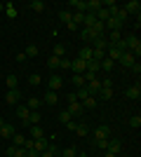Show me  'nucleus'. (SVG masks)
I'll use <instances>...</instances> for the list:
<instances>
[{
  "instance_id": "f257e3e1",
  "label": "nucleus",
  "mask_w": 141,
  "mask_h": 157,
  "mask_svg": "<svg viewBox=\"0 0 141 157\" xmlns=\"http://www.w3.org/2000/svg\"><path fill=\"white\" fill-rule=\"evenodd\" d=\"M66 110L71 113L73 117H80V115H82V110H85V108H82V103L75 98V94H68V108H66Z\"/></svg>"
},
{
  "instance_id": "f03ea898",
  "label": "nucleus",
  "mask_w": 141,
  "mask_h": 157,
  "mask_svg": "<svg viewBox=\"0 0 141 157\" xmlns=\"http://www.w3.org/2000/svg\"><path fill=\"white\" fill-rule=\"evenodd\" d=\"M71 71H73V75H82V73L87 71V61H82V59L71 61Z\"/></svg>"
},
{
  "instance_id": "7ed1b4c3",
  "label": "nucleus",
  "mask_w": 141,
  "mask_h": 157,
  "mask_svg": "<svg viewBox=\"0 0 141 157\" xmlns=\"http://www.w3.org/2000/svg\"><path fill=\"white\" fill-rule=\"evenodd\" d=\"M122 10H125V12H127V14H136V17H139L141 2H139V0H129L127 5H122Z\"/></svg>"
},
{
  "instance_id": "20e7f679",
  "label": "nucleus",
  "mask_w": 141,
  "mask_h": 157,
  "mask_svg": "<svg viewBox=\"0 0 141 157\" xmlns=\"http://www.w3.org/2000/svg\"><path fill=\"white\" fill-rule=\"evenodd\" d=\"M118 63H122V66H127V68H132V66L136 63V56H134L132 52H125L120 59H118Z\"/></svg>"
},
{
  "instance_id": "39448f33",
  "label": "nucleus",
  "mask_w": 141,
  "mask_h": 157,
  "mask_svg": "<svg viewBox=\"0 0 141 157\" xmlns=\"http://www.w3.org/2000/svg\"><path fill=\"white\" fill-rule=\"evenodd\" d=\"M127 98H132V101H139L141 98V87H139V82H136V85H132V87H127Z\"/></svg>"
},
{
  "instance_id": "423d86ee",
  "label": "nucleus",
  "mask_w": 141,
  "mask_h": 157,
  "mask_svg": "<svg viewBox=\"0 0 141 157\" xmlns=\"http://www.w3.org/2000/svg\"><path fill=\"white\" fill-rule=\"evenodd\" d=\"M61 85H64V78H61V75H52V78H49V92H59Z\"/></svg>"
},
{
  "instance_id": "0eeeda50",
  "label": "nucleus",
  "mask_w": 141,
  "mask_h": 157,
  "mask_svg": "<svg viewBox=\"0 0 141 157\" xmlns=\"http://www.w3.org/2000/svg\"><path fill=\"white\" fill-rule=\"evenodd\" d=\"M122 148V143L118 141V138H108V145H106V152H113V155H118Z\"/></svg>"
},
{
  "instance_id": "6e6552de",
  "label": "nucleus",
  "mask_w": 141,
  "mask_h": 157,
  "mask_svg": "<svg viewBox=\"0 0 141 157\" xmlns=\"http://www.w3.org/2000/svg\"><path fill=\"white\" fill-rule=\"evenodd\" d=\"M108 136H111V127L101 124V127H96V129H94V138H108Z\"/></svg>"
},
{
  "instance_id": "1a4fd4ad",
  "label": "nucleus",
  "mask_w": 141,
  "mask_h": 157,
  "mask_svg": "<svg viewBox=\"0 0 141 157\" xmlns=\"http://www.w3.org/2000/svg\"><path fill=\"white\" fill-rule=\"evenodd\" d=\"M19 98H21V92H19V89H10V92L5 94V103H17Z\"/></svg>"
},
{
  "instance_id": "9d476101",
  "label": "nucleus",
  "mask_w": 141,
  "mask_h": 157,
  "mask_svg": "<svg viewBox=\"0 0 141 157\" xmlns=\"http://www.w3.org/2000/svg\"><path fill=\"white\" fill-rule=\"evenodd\" d=\"M92 49H104V52H106L108 49V40L106 38H94L92 40Z\"/></svg>"
},
{
  "instance_id": "9b49d317",
  "label": "nucleus",
  "mask_w": 141,
  "mask_h": 157,
  "mask_svg": "<svg viewBox=\"0 0 141 157\" xmlns=\"http://www.w3.org/2000/svg\"><path fill=\"white\" fill-rule=\"evenodd\" d=\"M14 134H17V129H14L12 124H2V127H0V136H2V138H12Z\"/></svg>"
},
{
  "instance_id": "f8f14e48",
  "label": "nucleus",
  "mask_w": 141,
  "mask_h": 157,
  "mask_svg": "<svg viewBox=\"0 0 141 157\" xmlns=\"http://www.w3.org/2000/svg\"><path fill=\"white\" fill-rule=\"evenodd\" d=\"M99 66H101V71H106V73H111L115 68V61L113 59H108V56H104V59L99 61Z\"/></svg>"
},
{
  "instance_id": "ddd939ff",
  "label": "nucleus",
  "mask_w": 141,
  "mask_h": 157,
  "mask_svg": "<svg viewBox=\"0 0 141 157\" xmlns=\"http://www.w3.org/2000/svg\"><path fill=\"white\" fill-rule=\"evenodd\" d=\"M89 31L94 33V38H104V33H106V26H104L101 21H96V24H94V26L89 28Z\"/></svg>"
},
{
  "instance_id": "4468645a",
  "label": "nucleus",
  "mask_w": 141,
  "mask_h": 157,
  "mask_svg": "<svg viewBox=\"0 0 141 157\" xmlns=\"http://www.w3.org/2000/svg\"><path fill=\"white\" fill-rule=\"evenodd\" d=\"M104 26H106V31H120L122 28V24L118 19H115V17H111V19L106 21V24H104Z\"/></svg>"
},
{
  "instance_id": "2eb2a0df",
  "label": "nucleus",
  "mask_w": 141,
  "mask_h": 157,
  "mask_svg": "<svg viewBox=\"0 0 141 157\" xmlns=\"http://www.w3.org/2000/svg\"><path fill=\"white\" fill-rule=\"evenodd\" d=\"M47 145H49V141H47V138H35L33 150H38V152H45V150H47Z\"/></svg>"
},
{
  "instance_id": "dca6fc26",
  "label": "nucleus",
  "mask_w": 141,
  "mask_h": 157,
  "mask_svg": "<svg viewBox=\"0 0 141 157\" xmlns=\"http://www.w3.org/2000/svg\"><path fill=\"white\" fill-rule=\"evenodd\" d=\"M94 24H96V14H94V12H87V14H85V21H82V26H85V28H92Z\"/></svg>"
},
{
  "instance_id": "f3484780",
  "label": "nucleus",
  "mask_w": 141,
  "mask_h": 157,
  "mask_svg": "<svg viewBox=\"0 0 141 157\" xmlns=\"http://www.w3.org/2000/svg\"><path fill=\"white\" fill-rule=\"evenodd\" d=\"M38 122H40V113H38V110H31V115H28V120L24 122V124L33 127V124H38Z\"/></svg>"
},
{
  "instance_id": "a211bd4d",
  "label": "nucleus",
  "mask_w": 141,
  "mask_h": 157,
  "mask_svg": "<svg viewBox=\"0 0 141 157\" xmlns=\"http://www.w3.org/2000/svg\"><path fill=\"white\" fill-rule=\"evenodd\" d=\"M78 59H82V61H92V47H80Z\"/></svg>"
},
{
  "instance_id": "6ab92c4d",
  "label": "nucleus",
  "mask_w": 141,
  "mask_h": 157,
  "mask_svg": "<svg viewBox=\"0 0 141 157\" xmlns=\"http://www.w3.org/2000/svg\"><path fill=\"white\" fill-rule=\"evenodd\" d=\"M42 101H45L47 105H57V101H59V96H57V92H47Z\"/></svg>"
},
{
  "instance_id": "aec40b11",
  "label": "nucleus",
  "mask_w": 141,
  "mask_h": 157,
  "mask_svg": "<svg viewBox=\"0 0 141 157\" xmlns=\"http://www.w3.org/2000/svg\"><path fill=\"white\" fill-rule=\"evenodd\" d=\"M113 17H115V19H118V21H120V24H125V21L129 19V14L125 12L122 7H118V10H115V14H113Z\"/></svg>"
},
{
  "instance_id": "412c9836",
  "label": "nucleus",
  "mask_w": 141,
  "mask_h": 157,
  "mask_svg": "<svg viewBox=\"0 0 141 157\" xmlns=\"http://www.w3.org/2000/svg\"><path fill=\"white\" fill-rule=\"evenodd\" d=\"M17 115H19V120H24V122H26V120H28V115H31V110H28V108H26V103L17 108Z\"/></svg>"
},
{
  "instance_id": "4be33fe9",
  "label": "nucleus",
  "mask_w": 141,
  "mask_h": 157,
  "mask_svg": "<svg viewBox=\"0 0 141 157\" xmlns=\"http://www.w3.org/2000/svg\"><path fill=\"white\" fill-rule=\"evenodd\" d=\"M80 40H82V42H92V40H94V33L89 31V28H82V31H80Z\"/></svg>"
},
{
  "instance_id": "5701e85b",
  "label": "nucleus",
  "mask_w": 141,
  "mask_h": 157,
  "mask_svg": "<svg viewBox=\"0 0 141 157\" xmlns=\"http://www.w3.org/2000/svg\"><path fill=\"white\" fill-rule=\"evenodd\" d=\"M99 71H101V66H99V61H87V73H94V75H99Z\"/></svg>"
},
{
  "instance_id": "b1692460",
  "label": "nucleus",
  "mask_w": 141,
  "mask_h": 157,
  "mask_svg": "<svg viewBox=\"0 0 141 157\" xmlns=\"http://www.w3.org/2000/svg\"><path fill=\"white\" fill-rule=\"evenodd\" d=\"M31 138H45V134H42V127H40V124H33V127H31Z\"/></svg>"
},
{
  "instance_id": "393cba45",
  "label": "nucleus",
  "mask_w": 141,
  "mask_h": 157,
  "mask_svg": "<svg viewBox=\"0 0 141 157\" xmlns=\"http://www.w3.org/2000/svg\"><path fill=\"white\" fill-rule=\"evenodd\" d=\"M40 103H42V101H40V98H28V101H26V108H28V110H38V108H40Z\"/></svg>"
},
{
  "instance_id": "a878e982",
  "label": "nucleus",
  "mask_w": 141,
  "mask_h": 157,
  "mask_svg": "<svg viewBox=\"0 0 141 157\" xmlns=\"http://www.w3.org/2000/svg\"><path fill=\"white\" fill-rule=\"evenodd\" d=\"M71 5L78 7V12H80V14H87V2H85V0H73Z\"/></svg>"
},
{
  "instance_id": "bb28decb",
  "label": "nucleus",
  "mask_w": 141,
  "mask_h": 157,
  "mask_svg": "<svg viewBox=\"0 0 141 157\" xmlns=\"http://www.w3.org/2000/svg\"><path fill=\"white\" fill-rule=\"evenodd\" d=\"M28 7H31V10H33V12H45V2H42V0H33V2H31V5H28Z\"/></svg>"
},
{
  "instance_id": "cd10ccee",
  "label": "nucleus",
  "mask_w": 141,
  "mask_h": 157,
  "mask_svg": "<svg viewBox=\"0 0 141 157\" xmlns=\"http://www.w3.org/2000/svg\"><path fill=\"white\" fill-rule=\"evenodd\" d=\"M38 52H40V49H38L35 45H28L24 54H26V59H35V56H38Z\"/></svg>"
},
{
  "instance_id": "c85d7f7f",
  "label": "nucleus",
  "mask_w": 141,
  "mask_h": 157,
  "mask_svg": "<svg viewBox=\"0 0 141 157\" xmlns=\"http://www.w3.org/2000/svg\"><path fill=\"white\" fill-rule=\"evenodd\" d=\"M118 40H122L120 31H111V33H108V45H115Z\"/></svg>"
},
{
  "instance_id": "c756f323",
  "label": "nucleus",
  "mask_w": 141,
  "mask_h": 157,
  "mask_svg": "<svg viewBox=\"0 0 141 157\" xmlns=\"http://www.w3.org/2000/svg\"><path fill=\"white\" fill-rule=\"evenodd\" d=\"M5 85L10 87V89H17V85H19V80H17V75H7V78H5Z\"/></svg>"
},
{
  "instance_id": "7c9ffc66",
  "label": "nucleus",
  "mask_w": 141,
  "mask_h": 157,
  "mask_svg": "<svg viewBox=\"0 0 141 157\" xmlns=\"http://www.w3.org/2000/svg\"><path fill=\"white\" fill-rule=\"evenodd\" d=\"M47 66H49L52 71H57V68H61V59H57V56H49V59H47Z\"/></svg>"
},
{
  "instance_id": "2f4dec72",
  "label": "nucleus",
  "mask_w": 141,
  "mask_h": 157,
  "mask_svg": "<svg viewBox=\"0 0 141 157\" xmlns=\"http://www.w3.org/2000/svg\"><path fill=\"white\" fill-rule=\"evenodd\" d=\"M40 82H42V78L38 75V73H33V75H28V85H31V87H38Z\"/></svg>"
},
{
  "instance_id": "473e14b6",
  "label": "nucleus",
  "mask_w": 141,
  "mask_h": 157,
  "mask_svg": "<svg viewBox=\"0 0 141 157\" xmlns=\"http://www.w3.org/2000/svg\"><path fill=\"white\" fill-rule=\"evenodd\" d=\"M71 21H73L75 26H82V21H85V14H80V12L71 14Z\"/></svg>"
},
{
  "instance_id": "72a5a7b5",
  "label": "nucleus",
  "mask_w": 141,
  "mask_h": 157,
  "mask_svg": "<svg viewBox=\"0 0 141 157\" xmlns=\"http://www.w3.org/2000/svg\"><path fill=\"white\" fill-rule=\"evenodd\" d=\"M96 101H99L96 96H89V98H85V101H82V108H96Z\"/></svg>"
},
{
  "instance_id": "f704fd0d",
  "label": "nucleus",
  "mask_w": 141,
  "mask_h": 157,
  "mask_svg": "<svg viewBox=\"0 0 141 157\" xmlns=\"http://www.w3.org/2000/svg\"><path fill=\"white\" fill-rule=\"evenodd\" d=\"M24 141H26V138L21 136V134H14L12 136V145H17V148H24Z\"/></svg>"
},
{
  "instance_id": "c9c22d12",
  "label": "nucleus",
  "mask_w": 141,
  "mask_h": 157,
  "mask_svg": "<svg viewBox=\"0 0 141 157\" xmlns=\"http://www.w3.org/2000/svg\"><path fill=\"white\" fill-rule=\"evenodd\" d=\"M64 54H66V47H64V45H57V47H54V54H52V56H57V59H64Z\"/></svg>"
},
{
  "instance_id": "e433bc0d",
  "label": "nucleus",
  "mask_w": 141,
  "mask_h": 157,
  "mask_svg": "<svg viewBox=\"0 0 141 157\" xmlns=\"http://www.w3.org/2000/svg\"><path fill=\"white\" fill-rule=\"evenodd\" d=\"M92 143L96 145V148H99V150H106V145H108V138H94Z\"/></svg>"
},
{
  "instance_id": "4c0bfd02",
  "label": "nucleus",
  "mask_w": 141,
  "mask_h": 157,
  "mask_svg": "<svg viewBox=\"0 0 141 157\" xmlns=\"http://www.w3.org/2000/svg\"><path fill=\"white\" fill-rule=\"evenodd\" d=\"M5 10H7V17H10V19H17V7H14L12 2H7Z\"/></svg>"
},
{
  "instance_id": "58836bf2",
  "label": "nucleus",
  "mask_w": 141,
  "mask_h": 157,
  "mask_svg": "<svg viewBox=\"0 0 141 157\" xmlns=\"http://www.w3.org/2000/svg\"><path fill=\"white\" fill-rule=\"evenodd\" d=\"M75 134H78V136H87V134H89V127L87 124H78V127H75Z\"/></svg>"
},
{
  "instance_id": "ea45409f",
  "label": "nucleus",
  "mask_w": 141,
  "mask_h": 157,
  "mask_svg": "<svg viewBox=\"0 0 141 157\" xmlns=\"http://www.w3.org/2000/svg\"><path fill=\"white\" fill-rule=\"evenodd\" d=\"M59 21L61 24H68V21H71V12H68V10H61L59 12Z\"/></svg>"
},
{
  "instance_id": "a19ab883",
  "label": "nucleus",
  "mask_w": 141,
  "mask_h": 157,
  "mask_svg": "<svg viewBox=\"0 0 141 157\" xmlns=\"http://www.w3.org/2000/svg\"><path fill=\"white\" fill-rule=\"evenodd\" d=\"M59 120L64 122V124H66V122H71V120H73V115H71L68 110H61V113H59Z\"/></svg>"
},
{
  "instance_id": "79ce46f5",
  "label": "nucleus",
  "mask_w": 141,
  "mask_h": 157,
  "mask_svg": "<svg viewBox=\"0 0 141 157\" xmlns=\"http://www.w3.org/2000/svg\"><path fill=\"white\" fill-rule=\"evenodd\" d=\"M99 98H104V101L113 98V89H101V92H99Z\"/></svg>"
},
{
  "instance_id": "37998d69",
  "label": "nucleus",
  "mask_w": 141,
  "mask_h": 157,
  "mask_svg": "<svg viewBox=\"0 0 141 157\" xmlns=\"http://www.w3.org/2000/svg\"><path fill=\"white\" fill-rule=\"evenodd\" d=\"M61 157H78V150H75L73 145H71V148H66V150L61 152Z\"/></svg>"
},
{
  "instance_id": "c03bdc74",
  "label": "nucleus",
  "mask_w": 141,
  "mask_h": 157,
  "mask_svg": "<svg viewBox=\"0 0 141 157\" xmlns=\"http://www.w3.org/2000/svg\"><path fill=\"white\" fill-rule=\"evenodd\" d=\"M129 127H132V129H139V127H141V117H139V115H134V117L129 120Z\"/></svg>"
},
{
  "instance_id": "a18cd8bd",
  "label": "nucleus",
  "mask_w": 141,
  "mask_h": 157,
  "mask_svg": "<svg viewBox=\"0 0 141 157\" xmlns=\"http://www.w3.org/2000/svg\"><path fill=\"white\" fill-rule=\"evenodd\" d=\"M113 47H115V49H120V52H129V49H127V42H125V40H118Z\"/></svg>"
},
{
  "instance_id": "49530a36",
  "label": "nucleus",
  "mask_w": 141,
  "mask_h": 157,
  "mask_svg": "<svg viewBox=\"0 0 141 157\" xmlns=\"http://www.w3.org/2000/svg\"><path fill=\"white\" fill-rule=\"evenodd\" d=\"M101 89H113V80L104 78V80H101Z\"/></svg>"
},
{
  "instance_id": "de8ad7c7",
  "label": "nucleus",
  "mask_w": 141,
  "mask_h": 157,
  "mask_svg": "<svg viewBox=\"0 0 141 157\" xmlns=\"http://www.w3.org/2000/svg\"><path fill=\"white\" fill-rule=\"evenodd\" d=\"M73 85L75 87H85V78H82V75H73Z\"/></svg>"
},
{
  "instance_id": "09e8293b",
  "label": "nucleus",
  "mask_w": 141,
  "mask_h": 157,
  "mask_svg": "<svg viewBox=\"0 0 141 157\" xmlns=\"http://www.w3.org/2000/svg\"><path fill=\"white\" fill-rule=\"evenodd\" d=\"M14 157H28L26 148H17V152H14Z\"/></svg>"
},
{
  "instance_id": "8fccbe9b",
  "label": "nucleus",
  "mask_w": 141,
  "mask_h": 157,
  "mask_svg": "<svg viewBox=\"0 0 141 157\" xmlns=\"http://www.w3.org/2000/svg\"><path fill=\"white\" fill-rule=\"evenodd\" d=\"M14 152H17V145H10L5 150V157H14Z\"/></svg>"
},
{
  "instance_id": "3c124183",
  "label": "nucleus",
  "mask_w": 141,
  "mask_h": 157,
  "mask_svg": "<svg viewBox=\"0 0 141 157\" xmlns=\"http://www.w3.org/2000/svg\"><path fill=\"white\" fill-rule=\"evenodd\" d=\"M132 73H134V75H139V73H141V63H139V61L132 66Z\"/></svg>"
},
{
  "instance_id": "603ef678",
  "label": "nucleus",
  "mask_w": 141,
  "mask_h": 157,
  "mask_svg": "<svg viewBox=\"0 0 141 157\" xmlns=\"http://www.w3.org/2000/svg\"><path fill=\"white\" fill-rule=\"evenodd\" d=\"M40 157H57V155H54V152L49 150V145H47V150H45V152H40Z\"/></svg>"
},
{
  "instance_id": "864d4df0",
  "label": "nucleus",
  "mask_w": 141,
  "mask_h": 157,
  "mask_svg": "<svg viewBox=\"0 0 141 157\" xmlns=\"http://www.w3.org/2000/svg\"><path fill=\"white\" fill-rule=\"evenodd\" d=\"M75 127H78V124H75L73 120H71V122H66V129H68V131H75Z\"/></svg>"
},
{
  "instance_id": "5fc2aeb1",
  "label": "nucleus",
  "mask_w": 141,
  "mask_h": 157,
  "mask_svg": "<svg viewBox=\"0 0 141 157\" xmlns=\"http://www.w3.org/2000/svg\"><path fill=\"white\" fill-rule=\"evenodd\" d=\"M17 61H19V63H26V54H24V52L17 54Z\"/></svg>"
},
{
  "instance_id": "6e6d98bb",
  "label": "nucleus",
  "mask_w": 141,
  "mask_h": 157,
  "mask_svg": "<svg viewBox=\"0 0 141 157\" xmlns=\"http://www.w3.org/2000/svg\"><path fill=\"white\" fill-rule=\"evenodd\" d=\"M66 28H68V31H78V26H75L73 21H68V24H66Z\"/></svg>"
},
{
  "instance_id": "4d7b16f0",
  "label": "nucleus",
  "mask_w": 141,
  "mask_h": 157,
  "mask_svg": "<svg viewBox=\"0 0 141 157\" xmlns=\"http://www.w3.org/2000/svg\"><path fill=\"white\" fill-rule=\"evenodd\" d=\"M61 68H71V61H68V59H61Z\"/></svg>"
},
{
  "instance_id": "13d9d810",
  "label": "nucleus",
  "mask_w": 141,
  "mask_h": 157,
  "mask_svg": "<svg viewBox=\"0 0 141 157\" xmlns=\"http://www.w3.org/2000/svg\"><path fill=\"white\" fill-rule=\"evenodd\" d=\"M28 152V157H40V152H38V150H26Z\"/></svg>"
},
{
  "instance_id": "bf43d9fd",
  "label": "nucleus",
  "mask_w": 141,
  "mask_h": 157,
  "mask_svg": "<svg viewBox=\"0 0 141 157\" xmlns=\"http://www.w3.org/2000/svg\"><path fill=\"white\" fill-rule=\"evenodd\" d=\"M104 157H118V155H113V152H104Z\"/></svg>"
},
{
  "instance_id": "052dcab7",
  "label": "nucleus",
  "mask_w": 141,
  "mask_h": 157,
  "mask_svg": "<svg viewBox=\"0 0 141 157\" xmlns=\"http://www.w3.org/2000/svg\"><path fill=\"white\" fill-rule=\"evenodd\" d=\"M2 124H5V120H2V117H0V127H2Z\"/></svg>"
},
{
  "instance_id": "680f3d73",
  "label": "nucleus",
  "mask_w": 141,
  "mask_h": 157,
  "mask_svg": "<svg viewBox=\"0 0 141 157\" xmlns=\"http://www.w3.org/2000/svg\"><path fill=\"white\" fill-rule=\"evenodd\" d=\"M2 10H5V5H2V2H0V12H2Z\"/></svg>"
},
{
  "instance_id": "e2e57ef3",
  "label": "nucleus",
  "mask_w": 141,
  "mask_h": 157,
  "mask_svg": "<svg viewBox=\"0 0 141 157\" xmlns=\"http://www.w3.org/2000/svg\"><path fill=\"white\" fill-rule=\"evenodd\" d=\"M80 157H89V155H85V152H80Z\"/></svg>"
}]
</instances>
